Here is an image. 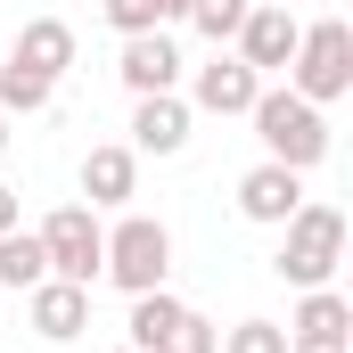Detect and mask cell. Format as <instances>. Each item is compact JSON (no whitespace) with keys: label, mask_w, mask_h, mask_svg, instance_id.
<instances>
[{"label":"cell","mask_w":353,"mask_h":353,"mask_svg":"<svg viewBox=\"0 0 353 353\" xmlns=\"http://www.w3.org/2000/svg\"><path fill=\"white\" fill-rule=\"evenodd\" d=\"M247 8H255V0H189V25H197L214 50H222V41L239 33V17H247Z\"/></svg>","instance_id":"ac0fdd59"},{"label":"cell","mask_w":353,"mask_h":353,"mask_svg":"<svg viewBox=\"0 0 353 353\" xmlns=\"http://www.w3.org/2000/svg\"><path fill=\"white\" fill-rule=\"evenodd\" d=\"M255 90H263V74H255L239 50H214V58L189 74V107H205V115H247Z\"/></svg>","instance_id":"52a82bcc"},{"label":"cell","mask_w":353,"mask_h":353,"mask_svg":"<svg viewBox=\"0 0 353 353\" xmlns=\"http://www.w3.org/2000/svg\"><path fill=\"white\" fill-rule=\"evenodd\" d=\"M83 197H90V214H99V205H132V197H140V157H132L123 140L90 148L83 157Z\"/></svg>","instance_id":"7c38bea8"},{"label":"cell","mask_w":353,"mask_h":353,"mask_svg":"<svg viewBox=\"0 0 353 353\" xmlns=\"http://www.w3.org/2000/svg\"><path fill=\"white\" fill-rule=\"evenodd\" d=\"M115 353H132V345H115Z\"/></svg>","instance_id":"484cf974"},{"label":"cell","mask_w":353,"mask_h":353,"mask_svg":"<svg viewBox=\"0 0 353 353\" xmlns=\"http://www.w3.org/2000/svg\"><path fill=\"white\" fill-rule=\"evenodd\" d=\"M99 8H107V25H115V33H157V25H165V17H157V0H99Z\"/></svg>","instance_id":"44dd1931"},{"label":"cell","mask_w":353,"mask_h":353,"mask_svg":"<svg viewBox=\"0 0 353 353\" xmlns=\"http://www.w3.org/2000/svg\"><path fill=\"white\" fill-rule=\"evenodd\" d=\"M189 115H197V107H189L181 90L132 99V140H123V148H132V157H181V148H189Z\"/></svg>","instance_id":"9c48e42d"},{"label":"cell","mask_w":353,"mask_h":353,"mask_svg":"<svg viewBox=\"0 0 353 353\" xmlns=\"http://www.w3.org/2000/svg\"><path fill=\"white\" fill-rule=\"evenodd\" d=\"M337 263H345V214L321 205V197H304V205L279 222V255H271V271H279L288 288H329Z\"/></svg>","instance_id":"7a4b0ae2"},{"label":"cell","mask_w":353,"mask_h":353,"mask_svg":"<svg viewBox=\"0 0 353 353\" xmlns=\"http://www.w3.org/2000/svg\"><path fill=\"white\" fill-rule=\"evenodd\" d=\"M8 58L33 66L41 83H58V74L74 66V25H66V17H25V33L8 41Z\"/></svg>","instance_id":"4fadbf2b"},{"label":"cell","mask_w":353,"mask_h":353,"mask_svg":"<svg viewBox=\"0 0 353 353\" xmlns=\"http://www.w3.org/2000/svg\"><path fill=\"white\" fill-rule=\"evenodd\" d=\"M58 99V83H41L33 66H17V58H0V115H41Z\"/></svg>","instance_id":"e0dca14e"},{"label":"cell","mask_w":353,"mask_h":353,"mask_svg":"<svg viewBox=\"0 0 353 353\" xmlns=\"http://www.w3.org/2000/svg\"><path fill=\"white\" fill-rule=\"evenodd\" d=\"M157 353H222V329H214L205 312H181V329H173Z\"/></svg>","instance_id":"d6986e66"},{"label":"cell","mask_w":353,"mask_h":353,"mask_svg":"<svg viewBox=\"0 0 353 353\" xmlns=\"http://www.w3.org/2000/svg\"><path fill=\"white\" fill-rule=\"evenodd\" d=\"M41 255H50V279L90 288V279H99V255H107V222H99L90 205H58V214L41 222Z\"/></svg>","instance_id":"5b68a950"},{"label":"cell","mask_w":353,"mask_h":353,"mask_svg":"<svg viewBox=\"0 0 353 353\" xmlns=\"http://www.w3.org/2000/svg\"><path fill=\"white\" fill-rule=\"evenodd\" d=\"M288 90L312 99V107H329V99H345V90H353V25H345V17H321V25L296 33Z\"/></svg>","instance_id":"3957f363"},{"label":"cell","mask_w":353,"mask_h":353,"mask_svg":"<svg viewBox=\"0 0 353 353\" xmlns=\"http://www.w3.org/2000/svg\"><path fill=\"white\" fill-rule=\"evenodd\" d=\"M222 353H288V329H279V321H239V329L222 337Z\"/></svg>","instance_id":"ffe728a7"},{"label":"cell","mask_w":353,"mask_h":353,"mask_svg":"<svg viewBox=\"0 0 353 353\" xmlns=\"http://www.w3.org/2000/svg\"><path fill=\"white\" fill-rule=\"evenodd\" d=\"M296 17H288V0H255L247 17H239V33H230V50L255 66V74H288V58H296Z\"/></svg>","instance_id":"8992f818"},{"label":"cell","mask_w":353,"mask_h":353,"mask_svg":"<svg viewBox=\"0 0 353 353\" xmlns=\"http://www.w3.org/2000/svg\"><path fill=\"white\" fill-rule=\"evenodd\" d=\"M17 222H25V205H17V189L0 181V230H17Z\"/></svg>","instance_id":"603a6c76"},{"label":"cell","mask_w":353,"mask_h":353,"mask_svg":"<svg viewBox=\"0 0 353 353\" xmlns=\"http://www.w3.org/2000/svg\"><path fill=\"white\" fill-rule=\"evenodd\" d=\"M8 123H17V115H0V157H8V140H17V132H8Z\"/></svg>","instance_id":"d4e9b609"},{"label":"cell","mask_w":353,"mask_h":353,"mask_svg":"<svg viewBox=\"0 0 353 353\" xmlns=\"http://www.w3.org/2000/svg\"><path fill=\"white\" fill-rule=\"evenodd\" d=\"M181 312H189V304H181L173 288H148V296H132V321H123L132 353H157V345H165V337L181 329Z\"/></svg>","instance_id":"5bb4252c"},{"label":"cell","mask_w":353,"mask_h":353,"mask_svg":"<svg viewBox=\"0 0 353 353\" xmlns=\"http://www.w3.org/2000/svg\"><path fill=\"white\" fill-rule=\"evenodd\" d=\"M41 279H50L41 230H25V222H17V230H0V288H17V296H25V288H41Z\"/></svg>","instance_id":"9a60e30c"},{"label":"cell","mask_w":353,"mask_h":353,"mask_svg":"<svg viewBox=\"0 0 353 353\" xmlns=\"http://www.w3.org/2000/svg\"><path fill=\"white\" fill-rule=\"evenodd\" d=\"M115 74L132 99H157V90H181V50L173 33L157 25V33H123V58H115Z\"/></svg>","instance_id":"30bf717a"},{"label":"cell","mask_w":353,"mask_h":353,"mask_svg":"<svg viewBox=\"0 0 353 353\" xmlns=\"http://www.w3.org/2000/svg\"><path fill=\"white\" fill-rule=\"evenodd\" d=\"M157 17H165V25H173V17H189V0H157Z\"/></svg>","instance_id":"cb8c5ba5"},{"label":"cell","mask_w":353,"mask_h":353,"mask_svg":"<svg viewBox=\"0 0 353 353\" xmlns=\"http://www.w3.org/2000/svg\"><path fill=\"white\" fill-rule=\"evenodd\" d=\"M288 353H353L345 337H288Z\"/></svg>","instance_id":"7402d4cb"},{"label":"cell","mask_w":353,"mask_h":353,"mask_svg":"<svg viewBox=\"0 0 353 353\" xmlns=\"http://www.w3.org/2000/svg\"><path fill=\"white\" fill-rule=\"evenodd\" d=\"M288 337H353V304L337 296V288H304V304H296Z\"/></svg>","instance_id":"2e32d148"},{"label":"cell","mask_w":353,"mask_h":353,"mask_svg":"<svg viewBox=\"0 0 353 353\" xmlns=\"http://www.w3.org/2000/svg\"><path fill=\"white\" fill-rule=\"evenodd\" d=\"M247 123H255V140H263L271 165H288V173H312L321 157H329V115L312 107V99H296V90H255V107H247Z\"/></svg>","instance_id":"6da1fadb"},{"label":"cell","mask_w":353,"mask_h":353,"mask_svg":"<svg viewBox=\"0 0 353 353\" xmlns=\"http://www.w3.org/2000/svg\"><path fill=\"white\" fill-rule=\"evenodd\" d=\"M25 321H33L41 345H74V337L90 329V288H74V279H41V288H25Z\"/></svg>","instance_id":"ba28073f"},{"label":"cell","mask_w":353,"mask_h":353,"mask_svg":"<svg viewBox=\"0 0 353 353\" xmlns=\"http://www.w3.org/2000/svg\"><path fill=\"white\" fill-rule=\"evenodd\" d=\"M296 205H304V173H288V165H271V157L239 173V214H247L255 230H279Z\"/></svg>","instance_id":"8fae6325"},{"label":"cell","mask_w":353,"mask_h":353,"mask_svg":"<svg viewBox=\"0 0 353 353\" xmlns=\"http://www.w3.org/2000/svg\"><path fill=\"white\" fill-rule=\"evenodd\" d=\"M165 271H173V230H165L157 214H123V222L107 230L99 279H115L123 296H148V288H165Z\"/></svg>","instance_id":"277c9868"}]
</instances>
